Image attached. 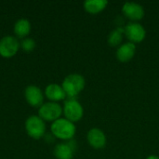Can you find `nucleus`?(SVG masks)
<instances>
[{
  "label": "nucleus",
  "mask_w": 159,
  "mask_h": 159,
  "mask_svg": "<svg viewBox=\"0 0 159 159\" xmlns=\"http://www.w3.org/2000/svg\"><path fill=\"white\" fill-rule=\"evenodd\" d=\"M85 86L86 80L84 76L79 74H71L67 75L61 84L68 99H75V97H77L85 89Z\"/></svg>",
  "instance_id": "nucleus-1"
},
{
  "label": "nucleus",
  "mask_w": 159,
  "mask_h": 159,
  "mask_svg": "<svg viewBox=\"0 0 159 159\" xmlns=\"http://www.w3.org/2000/svg\"><path fill=\"white\" fill-rule=\"evenodd\" d=\"M52 134L62 141H71L76 132L75 123L67 120L66 118H59L51 125Z\"/></svg>",
  "instance_id": "nucleus-2"
},
{
  "label": "nucleus",
  "mask_w": 159,
  "mask_h": 159,
  "mask_svg": "<svg viewBox=\"0 0 159 159\" xmlns=\"http://www.w3.org/2000/svg\"><path fill=\"white\" fill-rule=\"evenodd\" d=\"M62 110L65 118L73 123L80 121L84 116V108L76 99H68L65 101Z\"/></svg>",
  "instance_id": "nucleus-3"
},
{
  "label": "nucleus",
  "mask_w": 159,
  "mask_h": 159,
  "mask_svg": "<svg viewBox=\"0 0 159 159\" xmlns=\"http://www.w3.org/2000/svg\"><path fill=\"white\" fill-rule=\"evenodd\" d=\"M124 34L129 42L136 45L145 39L146 30L139 22H129L124 26Z\"/></svg>",
  "instance_id": "nucleus-4"
},
{
  "label": "nucleus",
  "mask_w": 159,
  "mask_h": 159,
  "mask_svg": "<svg viewBox=\"0 0 159 159\" xmlns=\"http://www.w3.org/2000/svg\"><path fill=\"white\" fill-rule=\"evenodd\" d=\"M62 113H63L62 107L59 103L50 102L43 103V105L39 108L38 116L44 121H49L53 123L54 121L61 118Z\"/></svg>",
  "instance_id": "nucleus-5"
},
{
  "label": "nucleus",
  "mask_w": 159,
  "mask_h": 159,
  "mask_svg": "<svg viewBox=\"0 0 159 159\" xmlns=\"http://www.w3.org/2000/svg\"><path fill=\"white\" fill-rule=\"evenodd\" d=\"M25 129L30 137L38 140L44 136L46 131V125L44 120L39 116H32L27 118L25 122Z\"/></svg>",
  "instance_id": "nucleus-6"
},
{
  "label": "nucleus",
  "mask_w": 159,
  "mask_h": 159,
  "mask_svg": "<svg viewBox=\"0 0 159 159\" xmlns=\"http://www.w3.org/2000/svg\"><path fill=\"white\" fill-rule=\"evenodd\" d=\"M122 13L130 22H138L145 15L143 7L136 2H126L122 7Z\"/></svg>",
  "instance_id": "nucleus-7"
},
{
  "label": "nucleus",
  "mask_w": 159,
  "mask_h": 159,
  "mask_svg": "<svg viewBox=\"0 0 159 159\" xmlns=\"http://www.w3.org/2000/svg\"><path fill=\"white\" fill-rule=\"evenodd\" d=\"M88 143L95 150L103 149L107 143V138L105 133L98 128H92L87 134Z\"/></svg>",
  "instance_id": "nucleus-8"
},
{
  "label": "nucleus",
  "mask_w": 159,
  "mask_h": 159,
  "mask_svg": "<svg viewBox=\"0 0 159 159\" xmlns=\"http://www.w3.org/2000/svg\"><path fill=\"white\" fill-rule=\"evenodd\" d=\"M20 46V44L16 37L5 36L0 40V55L4 58H10L18 52Z\"/></svg>",
  "instance_id": "nucleus-9"
},
{
  "label": "nucleus",
  "mask_w": 159,
  "mask_h": 159,
  "mask_svg": "<svg viewBox=\"0 0 159 159\" xmlns=\"http://www.w3.org/2000/svg\"><path fill=\"white\" fill-rule=\"evenodd\" d=\"M25 99L27 102L33 107H41L44 102V95L42 90L36 86H29L26 88L25 92Z\"/></svg>",
  "instance_id": "nucleus-10"
},
{
  "label": "nucleus",
  "mask_w": 159,
  "mask_h": 159,
  "mask_svg": "<svg viewBox=\"0 0 159 159\" xmlns=\"http://www.w3.org/2000/svg\"><path fill=\"white\" fill-rule=\"evenodd\" d=\"M135 53H136V45L130 42H127L117 48L116 56L118 61L126 63L130 61L134 58Z\"/></svg>",
  "instance_id": "nucleus-11"
},
{
  "label": "nucleus",
  "mask_w": 159,
  "mask_h": 159,
  "mask_svg": "<svg viewBox=\"0 0 159 159\" xmlns=\"http://www.w3.org/2000/svg\"><path fill=\"white\" fill-rule=\"evenodd\" d=\"M45 95L48 100H50L53 102H57L67 98L62 87L58 84L48 85L45 89Z\"/></svg>",
  "instance_id": "nucleus-12"
},
{
  "label": "nucleus",
  "mask_w": 159,
  "mask_h": 159,
  "mask_svg": "<svg viewBox=\"0 0 159 159\" xmlns=\"http://www.w3.org/2000/svg\"><path fill=\"white\" fill-rule=\"evenodd\" d=\"M84 9L92 15H96L103 11L106 7L108 6V1L106 0H88L85 1L84 4Z\"/></svg>",
  "instance_id": "nucleus-13"
},
{
  "label": "nucleus",
  "mask_w": 159,
  "mask_h": 159,
  "mask_svg": "<svg viewBox=\"0 0 159 159\" xmlns=\"http://www.w3.org/2000/svg\"><path fill=\"white\" fill-rule=\"evenodd\" d=\"M75 147L68 143H59L54 148V156L57 159H72L74 157Z\"/></svg>",
  "instance_id": "nucleus-14"
},
{
  "label": "nucleus",
  "mask_w": 159,
  "mask_h": 159,
  "mask_svg": "<svg viewBox=\"0 0 159 159\" xmlns=\"http://www.w3.org/2000/svg\"><path fill=\"white\" fill-rule=\"evenodd\" d=\"M124 27L117 26L108 35L107 42L112 48H118L122 45L124 38Z\"/></svg>",
  "instance_id": "nucleus-15"
},
{
  "label": "nucleus",
  "mask_w": 159,
  "mask_h": 159,
  "mask_svg": "<svg viewBox=\"0 0 159 159\" xmlns=\"http://www.w3.org/2000/svg\"><path fill=\"white\" fill-rule=\"evenodd\" d=\"M30 32H31V24L28 20L20 19L16 21L14 25V33L18 37L23 38L27 36L30 34Z\"/></svg>",
  "instance_id": "nucleus-16"
},
{
  "label": "nucleus",
  "mask_w": 159,
  "mask_h": 159,
  "mask_svg": "<svg viewBox=\"0 0 159 159\" xmlns=\"http://www.w3.org/2000/svg\"><path fill=\"white\" fill-rule=\"evenodd\" d=\"M20 46L22 49L26 52H31L35 48V42L32 38H25L21 41Z\"/></svg>",
  "instance_id": "nucleus-17"
},
{
  "label": "nucleus",
  "mask_w": 159,
  "mask_h": 159,
  "mask_svg": "<svg viewBox=\"0 0 159 159\" xmlns=\"http://www.w3.org/2000/svg\"><path fill=\"white\" fill-rule=\"evenodd\" d=\"M146 159H159V157L158 156H157V155H151V156L147 157V158Z\"/></svg>",
  "instance_id": "nucleus-18"
}]
</instances>
